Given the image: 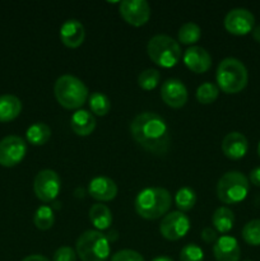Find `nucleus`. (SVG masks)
I'll return each mask as SVG.
<instances>
[{"instance_id":"1","label":"nucleus","mask_w":260,"mask_h":261,"mask_svg":"<svg viewBox=\"0 0 260 261\" xmlns=\"http://www.w3.org/2000/svg\"><path fill=\"white\" fill-rule=\"evenodd\" d=\"M133 139L147 152L165 155L170 149L171 134L165 119L154 112H143L130 124Z\"/></svg>"},{"instance_id":"2","label":"nucleus","mask_w":260,"mask_h":261,"mask_svg":"<svg viewBox=\"0 0 260 261\" xmlns=\"http://www.w3.org/2000/svg\"><path fill=\"white\" fill-rule=\"evenodd\" d=\"M171 204H172L171 194L163 188L143 189L134 201L135 212L142 218L148 221H154L161 217H165L170 211Z\"/></svg>"},{"instance_id":"3","label":"nucleus","mask_w":260,"mask_h":261,"mask_svg":"<svg viewBox=\"0 0 260 261\" xmlns=\"http://www.w3.org/2000/svg\"><path fill=\"white\" fill-rule=\"evenodd\" d=\"M56 101L66 110H79L88 99V88L74 75H61L54 86Z\"/></svg>"},{"instance_id":"4","label":"nucleus","mask_w":260,"mask_h":261,"mask_svg":"<svg viewBox=\"0 0 260 261\" xmlns=\"http://www.w3.org/2000/svg\"><path fill=\"white\" fill-rule=\"evenodd\" d=\"M217 84L222 92L235 94L241 92L247 86L249 74L247 69L239 59L226 58L219 63L216 73Z\"/></svg>"},{"instance_id":"5","label":"nucleus","mask_w":260,"mask_h":261,"mask_svg":"<svg viewBox=\"0 0 260 261\" xmlns=\"http://www.w3.org/2000/svg\"><path fill=\"white\" fill-rule=\"evenodd\" d=\"M75 252L82 261H107L111 247L106 234L96 229H89L76 240Z\"/></svg>"},{"instance_id":"6","label":"nucleus","mask_w":260,"mask_h":261,"mask_svg":"<svg viewBox=\"0 0 260 261\" xmlns=\"http://www.w3.org/2000/svg\"><path fill=\"white\" fill-rule=\"evenodd\" d=\"M147 54L161 68H173L181 59V47L170 36L157 35L148 42Z\"/></svg>"},{"instance_id":"7","label":"nucleus","mask_w":260,"mask_h":261,"mask_svg":"<svg viewBox=\"0 0 260 261\" xmlns=\"http://www.w3.org/2000/svg\"><path fill=\"white\" fill-rule=\"evenodd\" d=\"M249 180L239 171H229L217 184V196L223 204H239L249 194Z\"/></svg>"},{"instance_id":"8","label":"nucleus","mask_w":260,"mask_h":261,"mask_svg":"<svg viewBox=\"0 0 260 261\" xmlns=\"http://www.w3.org/2000/svg\"><path fill=\"white\" fill-rule=\"evenodd\" d=\"M60 177L53 170H42L36 175L33 181V190L36 196L43 203L55 200L60 193Z\"/></svg>"},{"instance_id":"9","label":"nucleus","mask_w":260,"mask_h":261,"mask_svg":"<svg viewBox=\"0 0 260 261\" xmlns=\"http://www.w3.org/2000/svg\"><path fill=\"white\" fill-rule=\"evenodd\" d=\"M190 231V219L183 212H171L163 217L160 232L168 241H177Z\"/></svg>"},{"instance_id":"10","label":"nucleus","mask_w":260,"mask_h":261,"mask_svg":"<svg viewBox=\"0 0 260 261\" xmlns=\"http://www.w3.org/2000/svg\"><path fill=\"white\" fill-rule=\"evenodd\" d=\"M27 153V144L17 135H8L0 140V165L13 167L20 163Z\"/></svg>"},{"instance_id":"11","label":"nucleus","mask_w":260,"mask_h":261,"mask_svg":"<svg viewBox=\"0 0 260 261\" xmlns=\"http://www.w3.org/2000/svg\"><path fill=\"white\" fill-rule=\"evenodd\" d=\"M255 25V17L245 8H235L224 17V28L227 32L235 36H245L252 32Z\"/></svg>"},{"instance_id":"12","label":"nucleus","mask_w":260,"mask_h":261,"mask_svg":"<svg viewBox=\"0 0 260 261\" xmlns=\"http://www.w3.org/2000/svg\"><path fill=\"white\" fill-rule=\"evenodd\" d=\"M120 15L130 25H144L150 18V7L145 0H124L120 3Z\"/></svg>"},{"instance_id":"13","label":"nucleus","mask_w":260,"mask_h":261,"mask_svg":"<svg viewBox=\"0 0 260 261\" xmlns=\"http://www.w3.org/2000/svg\"><path fill=\"white\" fill-rule=\"evenodd\" d=\"M161 98L172 109H181L188 102V89L178 79H167L161 87Z\"/></svg>"},{"instance_id":"14","label":"nucleus","mask_w":260,"mask_h":261,"mask_svg":"<svg viewBox=\"0 0 260 261\" xmlns=\"http://www.w3.org/2000/svg\"><path fill=\"white\" fill-rule=\"evenodd\" d=\"M184 64L186 68L196 74H203L208 71L212 66V58L205 48L200 46H191L184 53Z\"/></svg>"},{"instance_id":"15","label":"nucleus","mask_w":260,"mask_h":261,"mask_svg":"<svg viewBox=\"0 0 260 261\" xmlns=\"http://www.w3.org/2000/svg\"><path fill=\"white\" fill-rule=\"evenodd\" d=\"M249 150L246 137L239 132L228 133L222 140V152L229 160H241Z\"/></svg>"},{"instance_id":"16","label":"nucleus","mask_w":260,"mask_h":261,"mask_svg":"<svg viewBox=\"0 0 260 261\" xmlns=\"http://www.w3.org/2000/svg\"><path fill=\"white\" fill-rule=\"evenodd\" d=\"M88 193L98 201H111L117 195V185L106 176H97L88 184Z\"/></svg>"},{"instance_id":"17","label":"nucleus","mask_w":260,"mask_h":261,"mask_svg":"<svg viewBox=\"0 0 260 261\" xmlns=\"http://www.w3.org/2000/svg\"><path fill=\"white\" fill-rule=\"evenodd\" d=\"M86 31L78 19H68L60 27V40L66 47L76 48L84 42Z\"/></svg>"},{"instance_id":"18","label":"nucleus","mask_w":260,"mask_h":261,"mask_svg":"<svg viewBox=\"0 0 260 261\" xmlns=\"http://www.w3.org/2000/svg\"><path fill=\"white\" fill-rule=\"evenodd\" d=\"M213 254L217 261H239L241 249L235 237L222 236L214 244Z\"/></svg>"},{"instance_id":"19","label":"nucleus","mask_w":260,"mask_h":261,"mask_svg":"<svg viewBox=\"0 0 260 261\" xmlns=\"http://www.w3.org/2000/svg\"><path fill=\"white\" fill-rule=\"evenodd\" d=\"M70 127L74 134L88 137L96 129V119L87 110H76L70 117Z\"/></svg>"},{"instance_id":"20","label":"nucleus","mask_w":260,"mask_h":261,"mask_svg":"<svg viewBox=\"0 0 260 261\" xmlns=\"http://www.w3.org/2000/svg\"><path fill=\"white\" fill-rule=\"evenodd\" d=\"M88 217L96 231L101 232L111 227L112 213L109 206H106L105 204H93L89 209Z\"/></svg>"},{"instance_id":"21","label":"nucleus","mask_w":260,"mask_h":261,"mask_svg":"<svg viewBox=\"0 0 260 261\" xmlns=\"http://www.w3.org/2000/svg\"><path fill=\"white\" fill-rule=\"evenodd\" d=\"M22 111V102L17 96L3 94L0 96V122H8L18 117Z\"/></svg>"},{"instance_id":"22","label":"nucleus","mask_w":260,"mask_h":261,"mask_svg":"<svg viewBox=\"0 0 260 261\" xmlns=\"http://www.w3.org/2000/svg\"><path fill=\"white\" fill-rule=\"evenodd\" d=\"M212 222L219 233H228L235 224V214L227 206H219L212 217Z\"/></svg>"},{"instance_id":"23","label":"nucleus","mask_w":260,"mask_h":261,"mask_svg":"<svg viewBox=\"0 0 260 261\" xmlns=\"http://www.w3.org/2000/svg\"><path fill=\"white\" fill-rule=\"evenodd\" d=\"M25 138L32 145H43L50 140L51 129L45 122H35L27 129Z\"/></svg>"},{"instance_id":"24","label":"nucleus","mask_w":260,"mask_h":261,"mask_svg":"<svg viewBox=\"0 0 260 261\" xmlns=\"http://www.w3.org/2000/svg\"><path fill=\"white\" fill-rule=\"evenodd\" d=\"M89 110L91 114L97 115V116H106L111 110V102L106 94L101 92H93L89 96Z\"/></svg>"},{"instance_id":"25","label":"nucleus","mask_w":260,"mask_h":261,"mask_svg":"<svg viewBox=\"0 0 260 261\" xmlns=\"http://www.w3.org/2000/svg\"><path fill=\"white\" fill-rule=\"evenodd\" d=\"M175 204L177 206L178 212H189L194 208L196 204V194L191 188H181L178 189L175 195Z\"/></svg>"},{"instance_id":"26","label":"nucleus","mask_w":260,"mask_h":261,"mask_svg":"<svg viewBox=\"0 0 260 261\" xmlns=\"http://www.w3.org/2000/svg\"><path fill=\"white\" fill-rule=\"evenodd\" d=\"M201 36V30L196 23L189 22L185 23L184 25H181V28L178 30L177 38L178 42L181 45H194V43L198 42L200 40Z\"/></svg>"},{"instance_id":"27","label":"nucleus","mask_w":260,"mask_h":261,"mask_svg":"<svg viewBox=\"0 0 260 261\" xmlns=\"http://www.w3.org/2000/svg\"><path fill=\"white\" fill-rule=\"evenodd\" d=\"M33 222H35V226L37 227L41 231H47L55 223V216H54V212L50 206L42 205L36 211L35 218H33Z\"/></svg>"},{"instance_id":"28","label":"nucleus","mask_w":260,"mask_h":261,"mask_svg":"<svg viewBox=\"0 0 260 261\" xmlns=\"http://www.w3.org/2000/svg\"><path fill=\"white\" fill-rule=\"evenodd\" d=\"M242 239L250 246H260V219H252L245 224Z\"/></svg>"},{"instance_id":"29","label":"nucleus","mask_w":260,"mask_h":261,"mask_svg":"<svg viewBox=\"0 0 260 261\" xmlns=\"http://www.w3.org/2000/svg\"><path fill=\"white\" fill-rule=\"evenodd\" d=\"M219 88L213 83H206L200 84L196 89V99L200 102L201 105H211L218 98Z\"/></svg>"},{"instance_id":"30","label":"nucleus","mask_w":260,"mask_h":261,"mask_svg":"<svg viewBox=\"0 0 260 261\" xmlns=\"http://www.w3.org/2000/svg\"><path fill=\"white\" fill-rule=\"evenodd\" d=\"M161 81V74L157 69H147L138 76V84L144 91H153L157 88Z\"/></svg>"},{"instance_id":"31","label":"nucleus","mask_w":260,"mask_h":261,"mask_svg":"<svg viewBox=\"0 0 260 261\" xmlns=\"http://www.w3.org/2000/svg\"><path fill=\"white\" fill-rule=\"evenodd\" d=\"M180 261H204V252L198 245L188 244L181 249Z\"/></svg>"},{"instance_id":"32","label":"nucleus","mask_w":260,"mask_h":261,"mask_svg":"<svg viewBox=\"0 0 260 261\" xmlns=\"http://www.w3.org/2000/svg\"><path fill=\"white\" fill-rule=\"evenodd\" d=\"M111 261H145L144 257L139 252L134 250H121L117 251L116 254L112 255Z\"/></svg>"},{"instance_id":"33","label":"nucleus","mask_w":260,"mask_h":261,"mask_svg":"<svg viewBox=\"0 0 260 261\" xmlns=\"http://www.w3.org/2000/svg\"><path fill=\"white\" fill-rule=\"evenodd\" d=\"M53 261H76V252L69 246L59 247L54 252Z\"/></svg>"},{"instance_id":"34","label":"nucleus","mask_w":260,"mask_h":261,"mask_svg":"<svg viewBox=\"0 0 260 261\" xmlns=\"http://www.w3.org/2000/svg\"><path fill=\"white\" fill-rule=\"evenodd\" d=\"M200 237L205 244H213V242H216L217 240H218V237H217V231L216 229L211 228V227L204 228L203 231H201Z\"/></svg>"},{"instance_id":"35","label":"nucleus","mask_w":260,"mask_h":261,"mask_svg":"<svg viewBox=\"0 0 260 261\" xmlns=\"http://www.w3.org/2000/svg\"><path fill=\"white\" fill-rule=\"evenodd\" d=\"M250 181H251V184H254L255 186L260 188V167L254 168V170L250 172Z\"/></svg>"},{"instance_id":"36","label":"nucleus","mask_w":260,"mask_h":261,"mask_svg":"<svg viewBox=\"0 0 260 261\" xmlns=\"http://www.w3.org/2000/svg\"><path fill=\"white\" fill-rule=\"evenodd\" d=\"M22 261H50V260H48L47 257L43 256V255L35 254V255H30V256L24 257Z\"/></svg>"},{"instance_id":"37","label":"nucleus","mask_w":260,"mask_h":261,"mask_svg":"<svg viewBox=\"0 0 260 261\" xmlns=\"http://www.w3.org/2000/svg\"><path fill=\"white\" fill-rule=\"evenodd\" d=\"M252 37H254V40L256 42L260 43V25L254 27V30H252Z\"/></svg>"},{"instance_id":"38","label":"nucleus","mask_w":260,"mask_h":261,"mask_svg":"<svg viewBox=\"0 0 260 261\" xmlns=\"http://www.w3.org/2000/svg\"><path fill=\"white\" fill-rule=\"evenodd\" d=\"M152 261H173V260L170 259V257H167V256H158V257H154Z\"/></svg>"},{"instance_id":"39","label":"nucleus","mask_w":260,"mask_h":261,"mask_svg":"<svg viewBox=\"0 0 260 261\" xmlns=\"http://www.w3.org/2000/svg\"><path fill=\"white\" fill-rule=\"evenodd\" d=\"M257 154H259L260 157V143H259V147H257Z\"/></svg>"},{"instance_id":"40","label":"nucleus","mask_w":260,"mask_h":261,"mask_svg":"<svg viewBox=\"0 0 260 261\" xmlns=\"http://www.w3.org/2000/svg\"><path fill=\"white\" fill-rule=\"evenodd\" d=\"M245 261H252V260H245Z\"/></svg>"}]
</instances>
